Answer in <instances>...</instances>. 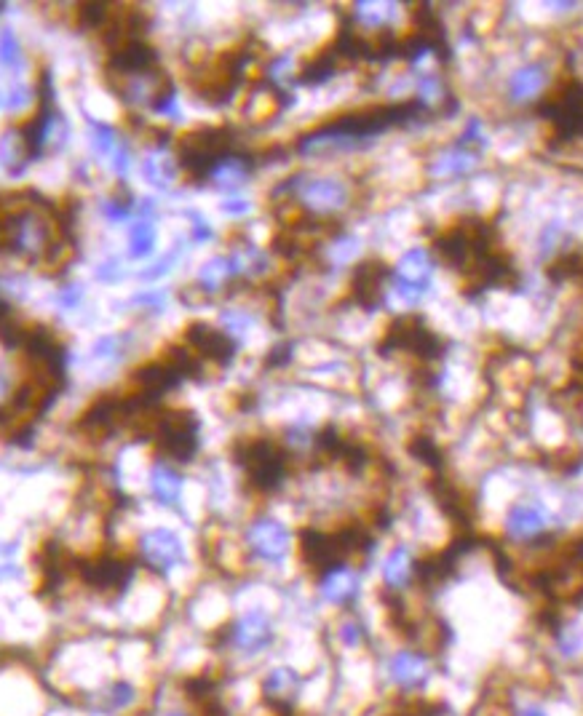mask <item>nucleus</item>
Segmentation results:
<instances>
[{"mask_svg": "<svg viewBox=\"0 0 583 716\" xmlns=\"http://www.w3.org/2000/svg\"><path fill=\"white\" fill-rule=\"evenodd\" d=\"M137 345V332L132 329H115V332H102L97 340L89 345V361L94 369H118L124 367L129 353H134Z\"/></svg>", "mask_w": 583, "mask_h": 716, "instance_id": "nucleus-15", "label": "nucleus"}, {"mask_svg": "<svg viewBox=\"0 0 583 716\" xmlns=\"http://www.w3.org/2000/svg\"><path fill=\"white\" fill-rule=\"evenodd\" d=\"M303 674L297 671L295 666H287V663H279V666H271L260 679V692L268 706L273 708H289L295 706L300 695H303Z\"/></svg>", "mask_w": 583, "mask_h": 716, "instance_id": "nucleus-14", "label": "nucleus"}, {"mask_svg": "<svg viewBox=\"0 0 583 716\" xmlns=\"http://www.w3.org/2000/svg\"><path fill=\"white\" fill-rule=\"evenodd\" d=\"M276 639H279V626L273 612L263 604H252L247 610H241L222 631L225 650L244 660H255L271 652Z\"/></svg>", "mask_w": 583, "mask_h": 716, "instance_id": "nucleus-3", "label": "nucleus"}, {"mask_svg": "<svg viewBox=\"0 0 583 716\" xmlns=\"http://www.w3.org/2000/svg\"><path fill=\"white\" fill-rule=\"evenodd\" d=\"M255 174V161L249 158V155H241V153H225L222 158L214 161V166L206 171V182L212 185V188L222 190V193H241V188L247 185L249 179Z\"/></svg>", "mask_w": 583, "mask_h": 716, "instance_id": "nucleus-17", "label": "nucleus"}, {"mask_svg": "<svg viewBox=\"0 0 583 716\" xmlns=\"http://www.w3.org/2000/svg\"><path fill=\"white\" fill-rule=\"evenodd\" d=\"M220 212L228 217V220L239 222V220H247L249 214L255 212V201L247 196H241V193H233V196H225L220 201Z\"/></svg>", "mask_w": 583, "mask_h": 716, "instance_id": "nucleus-28", "label": "nucleus"}, {"mask_svg": "<svg viewBox=\"0 0 583 716\" xmlns=\"http://www.w3.org/2000/svg\"><path fill=\"white\" fill-rule=\"evenodd\" d=\"M418 570L420 562L412 554V548L396 543L394 548H388V554L380 562V583L388 594H404L418 578Z\"/></svg>", "mask_w": 583, "mask_h": 716, "instance_id": "nucleus-16", "label": "nucleus"}, {"mask_svg": "<svg viewBox=\"0 0 583 716\" xmlns=\"http://www.w3.org/2000/svg\"><path fill=\"white\" fill-rule=\"evenodd\" d=\"M279 193L313 225H327L354 204V185L329 171H300L281 182Z\"/></svg>", "mask_w": 583, "mask_h": 716, "instance_id": "nucleus-1", "label": "nucleus"}, {"mask_svg": "<svg viewBox=\"0 0 583 716\" xmlns=\"http://www.w3.org/2000/svg\"><path fill=\"white\" fill-rule=\"evenodd\" d=\"M185 244H190L188 238H180V241H174L169 249L158 252L156 257H153V260L145 265V268L137 270V278H140V281H148V284H156V281H161V278L169 276V273H172V270L180 265L182 254H185V249H188Z\"/></svg>", "mask_w": 583, "mask_h": 716, "instance_id": "nucleus-22", "label": "nucleus"}, {"mask_svg": "<svg viewBox=\"0 0 583 716\" xmlns=\"http://www.w3.org/2000/svg\"><path fill=\"white\" fill-rule=\"evenodd\" d=\"M514 716H549V708L541 706V703H522L514 711Z\"/></svg>", "mask_w": 583, "mask_h": 716, "instance_id": "nucleus-30", "label": "nucleus"}, {"mask_svg": "<svg viewBox=\"0 0 583 716\" xmlns=\"http://www.w3.org/2000/svg\"><path fill=\"white\" fill-rule=\"evenodd\" d=\"M158 716H193V714H190L188 708H177V706H174V708H166V711H161V714H158Z\"/></svg>", "mask_w": 583, "mask_h": 716, "instance_id": "nucleus-31", "label": "nucleus"}, {"mask_svg": "<svg viewBox=\"0 0 583 716\" xmlns=\"http://www.w3.org/2000/svg\"><path fill=\"white\" fill-rule=\"evenodd\" d=\"M94 278H97V284L105 286L124 284L126 278H129V260H126L124 254H107V257L97 262Z\"/></svg>", "mask_w": 583, "mask_h": 716, "instance_id": "nucleus-25", "label": "nucleus"}, {"mask_svg": "<svg viewBox=\"0 0 583 716\" xmlns=\"http://www.w3.org/2000/svg\"><path fill=\"white\" fill-rule=\"evenodd\" d=\"M185 220H188V241L196 246H204L209 244L214 238V225L206 220L204 212H198V209H188L185 212Z\"/></svg>", "mask_w": 583, "mask_h": 716, "instance_id": "nucleus-27", "label": "nucleus"}, {"mask_svg": "<svg viewBox=\"0 0 583 716\" xmlns=\"http://www.w3.org/2000/svg\"><path fill=\"white\" fill-rule=\"evenodd\" d=\"M86 123V150H89V161L97 169L107 171L110 177L124 182L134 166V150L132 139L126 137L124 131L113 126L105 118L97 115H83Z\"/></svg>", "mask_w": 583, "mask_h": 716, "instance_id": "nucleus-6", "label": "nucleus"}, {"mask_svg": "<svg viewBox=\"0 0 583 716\" xmlns=\"http://www.w3.org/2000/svg\"><path fill=\"white\" fill-rule=\"evenodd\" d=\"M124 257L129 262H150L158 254V201L140 198L132 222L126 225Z\"/></svg>", "mask_w": 583, "mask_h": 716, "instance_id": "nucleus-10", "label": "nucleus"}, {"mask_svg": "<svg viewBox=\"0 0 583 716\" xmlns=\"http://www.w3.org/2000/svg\"><path fill=\"white\" fill-rule=\"evenodd\" d=\"M549 89V70L541 62H527L519 65L506 81V94L514 105H527L541 99Z\"/></svg>", "mask_w": 583, "mask_h": 716, "instance_id": "nucleus-19", "label": "nucleus"}, {"mask_svg": "<svg viewBox=\"0 0 583 716\" xmlns=\"http://www.w3.org/2000/svg\"><path fill=\"white\" fill-rule=\"evenodd\" d=\"M364 591L362 572L351 562H335L316 572V596L321 604L335 607V610H351Z\"/></svg>", "mask_w": 583, "mask_h": 716, "instance_id": "nucleus-8", "label": "nucleus"}, {"mask_svg": "<svg viewBox=\"0 0 583 716\" xmlns=\"http://www.w3.org/2000/svg\"><path fill=\"white\" fill-rule=\"evenodd\" d=\"M367 639H370V631H367V626H364L356 615H343V618L337 620L335 642L340 650L345 652L364 650V647H367Z\"/></svg>", "mask_w": 583, "mask_h": 716, "instance_id": "nucleus-23", "label": "nucleus"}, {"mask_svg": "<svg viewBox=\"0 0 583 716\" xmlns=\"http://www.w3.org/2000/svg\"><path fill=\"white\" fill-rule=\"evenodd\" d=\"M14 391H17V385L11 383V377L0 375V417H3L6 407H9L11 399H14Z\"/></svg>", "mask_w": 583, "mask_h": 716, "instance_id": "nucleus-29", "label": "nucleus"}, {"mask_svg": "<svg viewBox=\"0 0 583 716\" xmlns=\"http://www.w3.org/2000/svg\"><path fill=\"white\" fill-rule=\"evenodd\" d=\"M383 676L394 690L412 695L426 690L428 682L434 679V663L423 650L402 647L383 660Z\"/></svg>", "mask_w": 583, "mask_h": 716, "instance_id": "nucleus-9", "label": "nucleus"}, {"mask_svg": "<svg viewBox=\"0 0 583 716\" xmlns=\"http://www.w3.org/2000/svg\"><path fill=\"white\" fill-rule=\"evenodd\" d=\"M140 174L145 185L158 193H172L185 177L177 150L166 139H148V147L140 158Z\"/></svg>", "mask_w": 583, "mask_h": 716, "instance_id": "nucleus-11", "label": "nucleus"}, {"mask_svg": "<svg viewBox=\"0 0 583 716\" xmlns=\"http://www.w3.org/2000/svg\"><path fill=\"white\" fill-rule=\"evenodd\" d=\"M169 302H172L169 289H161V286H142V289H134V292L126 297L124 308H129V313H137V316L156 318L164 316Z\"/></svg>", "mask_w": 583, "mask_h": 716, "instance_id": "nucleus-21", "label": "nucleus"}, {"mask_svg": "<svg viewBox=\"0 0 583 716\" xmlns=\"http://www.w3.org/2000/svg\"><path fill=\"white\" fill-rule=\"evenodd\" d=\"M132 556L140 570L153 578H172L190 562V548L185 537L169 524H153L134 537Z\"/></svg>", "mask_w": 583, "mask_h": 716, "instance_id": "nucleus-2", "label": "nucleus"}, {"mask_svg": "<svg viewBox=\"0 0 583 716\" xmlns=\"http://www.w3.org/2000/svg\"><path fill=\"white\" fill-rule=\"evenodd\" d=\"M145 487H148L150 500L161 508H182V500H185V487H188V479L185 473L180 471V465L166 460V457H153L148 465V476H145Z\"/></svg>", "mask_w": 583, "mask_h": 716, "instance_id": "nucleus-13", "label": "nucleus"}, {"mask_svg": "<svg viewBox=\"0 0 583 716\" xmlns=\"http://www.w3.org/2000/svg\"><path fill=\"white\" fill-rule=\"evenodd\" d=\"M554 650L562 660H575L583 655V626L581 623H562L554 634Z\"/></svg>", "mask_w": 583, "mask_h": 716, "instance_id": "nucleus-24", "label": "nucleus"}, {"mask_svg": "<svg viewBox=\"0 0 583 716\" xmlns=\"http://www.w3.org/2000/svg\"><path fill=\"white\" fill-rule=\"evenodd\" d=\"M236 281H239V276H236V268H233L230 254H212L209 260H204L198 265L190 289L198 294H204V297H214V294L228 292Z\"/></svg>", "mask_w": 583, "mask_h": 716, "instance_id": "nucleus-18", "label": "nucleus"}, {"mask_svg": "<svg viewBox=\"0 0 583 716\" xmlns=\"http://www.w3.org/2000/svg\"><path fill=\"white\" fill-rule=\"evenodd\" d=\"M86 698H89V708L97 716H132L142 706L145 695H142L140 684L124 674L105 679Z\"/></svg>", "mask_w": 583, "mask_h": 716, "instance_id": "nucleus-12", "label": "nucleus"}, {"mask_svg": "<svg viewBox=\"0 0 583 716\" xmlns=\"http://www.w3.org/2000/svg\"><path fill=\"white\" fill-rule=\"evenodd\" d=\"M434 278V252L426 246H410L402 257L394 262V268L388 273L386 297L383 300H394L402 310L418 308L423 297L428 294Z\"/></svg>", "mask_w": 583, "mask_h": 716, "instance_id": "nucleus-5", "label": "nucleus"}, {"mask_svg": "<svg viewBox=\"0 0 583 716\" xmlns=\"http://www.w3.org/2000/svg\"><path fill=\"white\" fill-rule=\"evenodd\" d=\"M477 153L469 150V147H447L442 150L439 155H434V161H431V177L436 179H458L463 174H469V171L477 169Z\"/></svg>", "mask_w": 583, "mask_h": 716, "instance_id": "nucleus-20", "label": "nucleus"}, {"mask_svg": "<svg viewBox=\"0 0 583 716\" xmlns=\"http://www.w3.org/2000/svg\"><path fill=\"white\" fill-rule=\"evenodd\" d=\"M54 300H57L59 313H78L86 302V286L81 281H65L59 284Z\"/></svg>", "mask_w": 583, "mask_h": 716, "instance_id": "nucleus-26", "label": "nucleus"}, {"mask_svg": "<svg viewBox=\"0 0 583 716\" xmlns=\"http://www.w3.org/2000/svg\"><path fill=\"white\" fill-rule=\"evenodd\" d=\"M241 548L249 562L263 564V567H281L295 551V532L279 516L257 513L244 527Z\"/></svg>", "mask_w": 583, "mask_h": 716, "instance_id": "nucleus-4", "label": "nucleus"}, {"mask_svg": "<svg viewBox=\"0 0 583 716\" xmlns=\"http://www.w3.org/2000/svg\"><path fill=\"white\" fill-rule=\"evenodd\" d=\"M551 527H554V516H551L549 505L538 497H522L517 503H511L503 516V532L517 546L538 543L549 535Z\"/></svg>", "mask_w": 583, "mask_h": 716, "instance_id": "nucleus-7", "label": "nucleus"}]
</instances>
